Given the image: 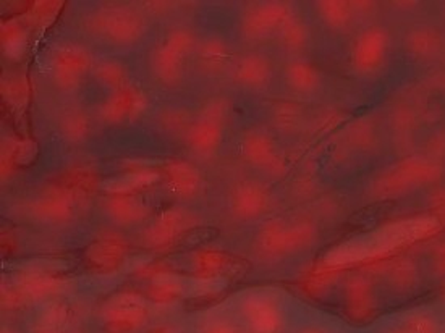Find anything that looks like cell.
<instances>
[{
  "label": "cell",
  "mask_w": 445,
  "mask_h": 333,
  "mask_svg": "<svg viewBox=\"0 0 445 333\" xmlns=\"http://www.w3.org/2000/svg\"><path fill=\"white\" fill-rule=\"evenodd\" d=\"M219 236V229L216 226H198L185 231L182 236H178L175 241V248L178 249H194L198 246L206 245L209 241L216 240Z\"/></svg>",
  "instance_id": "1"
},
{
  "label": "cell",
  "mask_w": 445,
  "mask_h": 333,
  "mask_svg": "<svg viewBox=\"0 0 445 333\" xmlns=\"http://www.w3.org/2000/svg\"><path fill=\"white\" fill-rule=\"evenodd\" d=\"M224 300V295H219V293H214V295H206V296H198L192 297L185 302V309L187 311H199V309H208V307L216 306L217 302H221Z\"/></svg>",
  "instance_id": "2"
}]
</instances>
